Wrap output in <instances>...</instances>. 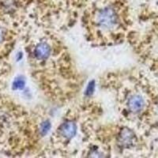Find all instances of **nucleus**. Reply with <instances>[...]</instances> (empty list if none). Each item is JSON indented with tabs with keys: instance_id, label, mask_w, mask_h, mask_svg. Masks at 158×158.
<instances>
[{
	"instance_id": "3",
	"label": "nucleus",
	"mask_w": 158,
	"mask_h": 158,
	"mask_svg": "<svg viewBox=\"0 0 158 158\" xmlns=\"http://www.w3.org/2000/svg\"><path fill=\"white\" fill-rule=\"evenodd\" d=\"M77 125L73 121H67L59 127V136L65 140L71 139L77 133Z\"/></svg>"
},
{
	"instance_id": "4",
	"label": "nucleus",
	"mask_w": 158,
	"mask_h": 158,
	"mask_svg": "<svg viewBox=\"0 0 158 158\" xmlns=\"http://www.w3.org/2000/svg\"><path fill=\"white\" fill-rule=\"evenodd\" d=\"M51 53V48L47 43L41 42L36 46L33 52L35 57L38 60H45L49 57Z\"/></svg>"
},
{
	"instance_id": "7",
	"label": "nucleus",
	"mask_w": 158,
	"mask_h": 158,
	"mask_svg": "<svg viewBox=\"0 0 158 158\" xmlns=\"http://www.w3.org/2000/svg\"><path fill=\"white\" fill-rule=\"evenodd\" d=\"M4 37H5V32L2 28L0 27V43L3 40Z\"/></svg>"
},
{
	"instance_id": "5",
	"label": "nucleus",
	"mask_w": 158,
	"mask_h": 158,
	"mask_svg": "<svg viewBox=\"0 0 158 158\" xmlns=\"http://www.w3.org/2000/svg\"><path fill=\"white\" fill-rule=\"evenodd\" d=\"M133 140V135L131 131L126 130L122 132L120 135V142L123 146H128L131 145V142Z\"/></svg>"
},
{
	"instance_id": "2",
	"label": "nucleus",
	"mask_w": 158,
	"mask_h": 158,
	"mask_svg": "<svg viewBox=\"0 0 158 158\" xmlns=\"http://www.w3.org/2000/svg\"><path fill=\"white\" fill-rule=\"evenodd\" d=\"M145 101L142 96L138 94L130 95L127 101V108L131 113L138 114L143 110Z\"/></svg>"
},
{
	"instance_id": "6",
	"label": "nucleus",
	"mask_w": 158,
	"mask_h": 158,
	"mask_svg": "<svg viewBox=\"0 0 158 158\" xmlns=\"http://www.w3.org/2000/svg\"><path fill=\"white\" fill-rule=\"evenodd\" d=\"M25 78L22 76H18L15 78L12 83L13 90H22L25 87Z\"/></svg>"
},
{
	"instance_id": "1",
	"label": "nucleus",
	"mask_w": 158,
	"mask_h": 158,
	"mask_svg": "<svg viewBox=\"0 0 158 158\" xmlns=\"http://www.w3.org/2000/svg\"><path fill=\"white\" fill-rule=\"evenodd\" d=\"M91 29L101 37L111 38L122 30L124 22L118 10L112 6H106L94 14L93 22H89Z\"/></svg>"
}]
</instances>
